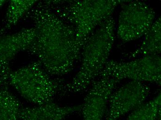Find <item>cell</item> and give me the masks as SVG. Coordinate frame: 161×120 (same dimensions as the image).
<instances>
[{
  "mask_svg": "<svg viewBox=\"0 0 161 120\" xmlns=\"http://www.w3.org/2000/svg\"><path fill=\"white\" fill-rule=\"evenodd\" d=\"M160 118L161 117H159L158 118V120H161Z\"/></svg>",
  "mask_w": 161,
  "mask_h": 120,
  "instance_id": "2e32d148",
  "label": "cell"
},
{
  "mask_svg": "<svg viewBox=\"0 0 161 120\" xmlns=\"http://www.w3.org/2000/svg\"><path fill=\"white\" fill-rule=\"evenodd\" d=\"M150 93L149 86L131 81L113 92L103 120H119L144 103Z\"/></svg>",
  "mask_w": 161,
  "mask_h": 120,
  "instance_id": "52a82bcc",
  "label": "cell"
},
{
  "mask_svg": "<svg viewBox=\"0 0 161 120\" xmlns=\"http://www.w3.org/2000/svg\"><path fill=\"white\" fill-rule=\"evenodd\" d=\"M7 1L4 0H0V9L3 7V6L7 3Z\"/></svg>",
  "mask_w": 161,
  "mask_h": 120,
  "instance_id": "9a60e30c",
  "label": "cell"
},
{
  "mask_svg": "<svg viewBox=\"0 0 161 120\" xmlns=\"http://www.w3.org/2000/svg\"><path fill=\"white\" fill-rule=\"evenodd\" d=\"M161 93L133 110L125 120H158L161 115Z\"/></svg>",
  "mask_w": 161,
  "mask_h": 120,
  "instance_id": "5bb4252c",
  "label": "cell"
},
{
  "mask_svg": "<svg viewBox=\"0 0 161 120\" xmlns=\"http://www.w3.org/2000/svg\"><path fill=\"white\" fill-rule=\"evenodd\" d=\"M121 5L117 30L118 38L128 42L145 36L154 22V9L139 1H126Z\"/></svg>",
  "mask_w": 161,
  "mask_h": 120,
  "instance_id": "8992f818",
  "label": "cell"
},
{
  "mask_svg": "<svg viewBox=\"0 0 161 120\" xmlns=\"http://www.w3.org/2000/svg\"><path fill=\"white\" fill-rule=\"evenodd\" d=\"M161 17L153 22L149 31L145 35L144 40L140 46L129 57L131 58L138 56L159 55L161 51Z\"/></svg>",
  "mask_w": 161,
  "mask_h": 120,
  "instance_id": "7c38bea8",
  "label": "cell"
},
{
  "mask_svg": "<svg viewBox=\"0 0 161 120\" xmlns=\"http://www.w3.org/2000/svg\"><path fill=\"white\" fill-rule=\"evenodd\" d=\"M115 24L111 16L86 41L81 50L79 71L71 82L64 85L61 96L83 92L99 77L108 60L114 44Z\"/></svg>",
  "mask_w": 161,
  "mask_h": 120,
  "instance_id": "7a4b0ae2",
  "label": "cell"
},
{
  "mask_svg": "<svg viewBox=\"0 0 161 120\" xmlns=\"http://www.w3.org/2000/svg\"><path fill=\"white\" fill-rule=\"evenodd\" d=\"M8 76L0 77V120H18L22 107L10 91Z\"/></svg>",
  "mask_w": 161,
  "mask_h": 120,
  "instance_id": "8fae6325",
  "label": "cell"
},
{
  "mask_svg": "<svg viewBox=\"0 0 161 120\" xmlns=\"http://www.w3.org/2000/svg\"><path fill=\"white\" fill-rule=\"evenodd\" d=\"M81 105L62 106L53 101L36 107L21 108V120H64L75 112H80Z\"/></svg>",
  "mask_w": 161,
  "mask_h": 120,
  "instance_id": "30bf717a",
  "label": "cell"
},
{
  "mask_svg": "<svg viewBox=\"0 0 161 120\" xmlns=\"http://www.w3.org/2000/svg\"><path fill=\"white\" fill-rule=\"evenodd\" d=\"M35 36L36 32L32 27L0 37V77L9 76L12 71L10 62L19 53L28 50Z\"/></svg>",
  "mask_w": 161,
  "mask_h": 120,
  "instance_id": "9c48e42d",
  "label": "cell"
},
{
  "mask_svg": "<svg viewBox=\"0 0 161 120\" xmlns=\"http://www.w3.org/2000/svg\"><path fill=\"white\" fill-rule=\"evenodd\" d=\"M36 0H12L10 1L7 10L3 26L0 29V37L15 25L38 3Z\"/></svg>",
  "mask_w": 161,
  "mask_h": 120,
  "instance_id": "4fadbf2b",
  "label": "cell"
},
{
  "mask_svg": "<svg viewBox=\"0 0 161 120\" xmlns=\"http://www.w3.org/2000/svg\"><path fill=\"white\" fill-rule=\"evenodd\" d=\"M101 76L109 77L119 81L128 79L160 85L161 56L147 55L127 62L108 60L99 77Z\"/></svg>",
  "mask_w": 161,
  "mask_h": 120,
  "instance_id": "5b68a950",
  "label": "cell"
},
{
  "mask_svg": "<svg viewBox=\"0 0 161 120\" xmlns=\"http://www.w3.org/2000/svg\"><path fill=\"white\" fill-rule=\"evenodd\" d=\"M8 81L24 98L37 105L53 101L65 84L63 79L52 78L39 61L11 71Z\"/></svg>",
  "mask_w": 161,
  "mask_h": 120,
  "instance_id": "277c9868",
  "label": "cell"
},
{
  "mask_svg": "<svg viewBox=\"0 0 161 120\" xmlns=\"http://www.w3.org/2000/svg\"><path fill=\"white\" fill-rule=\"evenodd\" d=\"M25 17L32 20L36 32L27 51L37 57L51 76L70 73L80 59L82 50L73 27L57 15L48 1H38Z\"/></svg>",
  "mask_w": 161,
  "mask_h": 120,
  "instance_id": "6da1fadb",
  "label": "cell"
},
{
  "mask_svg": "<svg viewBox=\"0 0 161 120\" xmlns=\"http://www.w3.org/2000/svg\"><path fill=\"white\" fill-rule=\"evenodd\" d=\"M120 81L101 76L93 82L81 104L83 120H103L111 96Z\"/></svg>",
  "mask_w": 161,
  "mask_h": 120,
  "instance_id": "ba28073f",
  "label": "cell"
},
{
  "mask_svg": "<svg viewBox=\"0 0 161 120\" xmlns=\"http://www.w3.org/2000/svg\"><path fill=\"white\" fill-rule=\"evenodd\" d=\"M51 8L61 18L72 26L81 48L100 25L111 16L116 8L126 1H73L60 7V1H48Z\"/></svg>",
  "mask_w": 161,
  "mask_h": 120,
  "instance_id": "3957f363",
  "label": "cell"
}]
</instances>
